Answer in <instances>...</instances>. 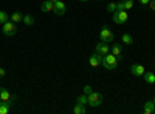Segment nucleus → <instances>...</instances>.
<instances>
[{
    "label": "nucleus",
    "instance_id": "1",
    "mask_svg": "<svg viewBox=\"0 0 155 114\" xmlns=\"http://www.w3.org/2000/svg\"><path fill=\"white\" fill-rule=\"evenodd\" d=\"M101 65L104 66L106 69H115L116 66H118V57L113 56V54H106V56H102Z\"/></svg>",
    "mask_w": 155,
    "mask_h": 114
},
{
    "label": "nucleus",
    "instance_id": "2",
    "mask_svg": "<svg viewBox=\"0 0 155 114\" xmlns=\"http://www.w3.org/2000/svg\"><path fill=\"white\" fill-rule=\"evenodd\" d=\"M101 103H102V94H101V93L92 91L90 94H87V105L96 108V106H99Z\"/></svg>",
    "mask_w": 155,
    "mask_h": 114
},
{
    "label": "nucleus",
    "instance_id": "3",
    "mask_svg": "<svg viewBox=\"0 0 155 114\" xmlns=\"http://www.w3.org/2000/svg\"><path fill=\"white\" fill-rule=\"evenodd\" d=\"M127 19H129V14H127L126 9H123V11H115V12H113V17H112V20H113L116 25H124V23L127 22Z\"/></svg>",
    "mask_w": 155,
    "mask_h": 114
},
{
    "label": "nucleus",
    "instance_id": "4",
    "mask_svg": "<svg viewBox=\"0 0 155 114\" xmlns=\"http://www.w3.org/2000/svg\"><path fill=\"white\" fill-rule=\"evenodd\" d=\"M99 39H101V42L110 43V42L115 40V35H113V32L109 29V26H102V29H101V32H99Z\"/></svg>",
    "mask_w": 155,
    "mask_h": 114
},
{
    "label": "nucleus",
    "instance_id": "5",
    "mask_svg": "<svg viewBox=\"0 0 155 114\" xmlns=\"http://www.w3.org/2000/svg\"><path fill=\"white\" fill-rule=\"evenodd\" d=\"M2 31H3V34H5V35H8V37L16 35V32H17L16 23H14V22H11V20H8L6 23H3V25H2Z\"/></svg>",
    "mask_w": 155,
    "mask_h": 114
},
{
    "label": "nucleus",
    "instance_id": "6",
    "mask_svg": "<svg viewBox=\"0 0 155 114\" xmlns=\"http://www.w3.org/2000/svg\"><path fill=\"white\" fill-rule=\"evenodd\" d=\"M95 53H98L99 56H106V54H109V53H110V46H109V43H106V42H99V43L96 45V48H95Z\"/></svg>",
    "mask_w": 155,
    "mask_h": 114
},
{
    "label": "nucleus",
    "instance_id": "7",
    "mask_svg": "<svg viewBox=\"0 0 155 114\" xmlns=\"http://www.w3.org/2000/svg\"><path fill=\"white\" fill-rule=\"evenodd\" d=\"M130 72L135 75V77H143V74L146 72V68L143 65H140V63H135V65L130 66Z\"/></svg>",
    "mask_w": 155,
    "mask_h": 114
},
{
    "label": "nucleus",
    "instance_id": "8",
    "mask_svg": "<svg viewBox=\"0 0 155 114\" xmlns=\"http://www.w3.org/2000/svg\"><path fill=\"white\" fill-rule=\"evenodd\" d=\"M65 11H67V6H65V3H64L62 0H59V2L54 3V9H53V12H54L56 16H59V17L64 16V14H65Z\"/></svg>",
    "mask_w": 155,
    "mask_h": 114
},
{
    "label": "nucleus",
    "instance_id": "9",
    "mask_svg": "<svg viewBox=\"0 0 155 114\" xmlns=\"http://www.w3.org/2000/svg\"><path fill=\"white\" fill-rule=\"evenodd\" d=\"M88 62H90V66H92V68H96V66H99V65H101V62H102V56H99L98 53H95V54L90 56Z\"/></svg>",
    "mask_w": 155,
    "mask_h": 114
},
{
    "label": "nucleus",
    "instance_id": "10",
    "mask_svg": "<svg viewBox=\"0 0 155 114\" xmlns=\"http://www.w3.org/2000/svg\"><path fill=\"white\" fill-rule=\"evenodd\" d=\"M11 108H12V100H6V102L0 100V114H8Z\"/></svg>",
    "mask_w": 155,
    "mask_h": 114
},
{
    "label": "nucleus",
    "instance_id": "11",
    "mask_svg": "<svg viewBox=\"0 0 155 114\" xmlns=\"http://www.w3.org/2000/svg\"><path fill=\"white\" fill-rule=\"evenodd\" d=\"M110 51H112V54H113V56L118 57V60H121V59H123V48H121V45H120V43H113V45H112V48H110Z\"/></svg>",
    "mask_w": 155,
    "mask_h": 114
},
{
    "label": "nucleus",
    "instance_id": "12",
    "mask_svg": "<svg viewBox=\"0 0 155 114\" xmlns=\"http://www.w3.org/2000/svg\"><path fill=\"white\" fill-rule=\"evenodd\" d=\"M54 9V3L51 2V0H45V2L41 3V11L42 12H51Z\"/></svg>",
    "mask_w": 155,
    "mask_h": 114
},
{
    "label": "nucleus",
    "instance_id": "13",
    "mask_svg": "<svg viewBox=\"0 0 155 114\" xmlns=\"http://www.w3.org/2000/svg\"><path fill=\"white\" fill-rule=\"evenodd\" d=\"M0 100H3V102H6V100H12L11 93L3 86H0Z\"/></svg>",
    "mask_w": 155,
    "mask_h": 114
},
{
    "label": "nucleus",
    "instance_id": "14",
    "mask_svg": "<svg viewBox=\"0 0 155 114\" xmlns=\"http://www.w3.org/2000/svg\"><path fill=\"white\" fill-rule=\"evenodd\" d=\"M153 108H155V105H153L152 100H150V102H146V103L143 105V112H144V114H152V112H153Z\"/></svg>",
    "mask_w": 155,
    "mask_h": 114
},
{
    "label": "nucleus",
    "instance_id": "15",
    "mask_svg": "<svg viewBox=\"0 0 155 114\" xmlns=\"http://www.w3.org/2000/svg\"><path fill=\"white\" fill-rule=\"evenodd\" d=\"M143 77H144V82L146 83H149V85H153L155 83V74L153 72H144Z\"/></svg>",
    "mask_w": 155,
    "mask_h": 114
},
{
    "label": "nucleus",
    "instance_id": "16",
    "mask_svg": "<svg viewBox=\"0 0 155 114\" xmlns=\"http://www.w3.org/2000/svg\"><path fill=\"white\" fill-rule=\"evenodd\" d=\"M9 19H11V22L19 23V22H22V19H23V14H22V12H19V11H16V12H12V14L9 16Z\"/></svg>",
    "mask_w": 155,
    "mask_h": 114
},
{
    "label": "nucleus",
    "instance_id": "17",
    "mask_svg": "<svg viewBox=\"0 0 155 114\" xmlns=\"http://www.w3.org/2000/svg\"><path fill=\"white\" fill-rule=\"evenodd\" d=\"M73 112H74V114H85V112H87V108H85V105L76 103V106L73 108Z\"/></svg>",
    "mask_w": 155,
    "mask_h": 114
},
{
    "label": "nucleus",
    "instance_id": "18",
    "mask_svg": "<svg viewBox=\"0 0 155 114\" xmlns=\"http://www.w3.org/2000/svg\"><path fill=\"white\" fill-rule=\"evenodd\" d=\"M121 40L124 42V45H132L134 43V37L130 34H123L121 35Z\"/></svg>",
    "mask_w": 155,
    "mask_h": 114
},
{
    "label": "nucleus",
    "instance_id": "19",
    "mask_svg": "<svg viewBox=\"0 0 155 114\" xmlns=\"http://www.w3.org/2000/svg\"><path fill=\"white\" fill-rule=\"evenodd\" d=\"M22 22H23L25 25H27V26H30V25H33V23H34V17H33V16H30V14H27V16H23Z\"/></svg>",
    "mask_w": 155,
    "mask_h": 114
},
{
    "label": "nucleus",
    "instance_id": "20",
    "mask_svg": "<svg viewBox=\"0 0 155 114\" xmlns=\"http://www.w3.org/2000/svg\"><path fill=\"white\" fill-rule=\"evenodd\" d=\"M8 19H9V16L6 14V12H5V11H0V25L6 23V22H8Z\"/></svg>",
    "mask_w": 155,
    "mask_h": 114
},
{
    "label": "nucleus",
    "instance_id": "21",
    "mask_svg": "<svg viewBox=\"0 0 155 114\" xmlns=\"http://www.w3.org/2000/svg\"><path fill=\"white\" fill-rule=\"evenodd\" d=\"M123 3H124V9H132L134 8V0H123Z\"/></svg>",
    "mask_w": 155,
    "mask_h": 114
},
{
    "label": "nucleus",
    "instance_id": "22",
    "mask_svg": "<svg viewBox=\"0 0 155 114\" xmlns=\"http://www.w3.org/2000/svg\"><path fill=\"white\" fill-rule=\"evenodd\" d=\"M78 103H81V105H87V94H81L79 97H78Z\"/></svg>",
    "mask_w": 155,
    "mask_h": 114
},
{
    "label": "nucleus",
    "instance_id": "23",
    "mask_svg": "<svg viewBox=\"0 0 155 114\" xmlns=\"http://www.w3.org/2000/svg\"><path fill=\"white\" fill-rule=\"evenodd\" d=\"M107 11H109V12H112V14H113V12L116 11V3H113V2H110V3L107 5Z\"/></svg>",
    "mask_w": 155,
    "mask_h": 114
},
{
    "label": "nucleus",
    "instance_id": "24",
    "mask_svg": "<svg viewBox=\"0 0 155 114\" xmlns=\"http://www.w3.org/2000/svg\"><path fill=\"white\" fill-rule=\"evenodd\" d=\"M123 9H124V3L118 2V3H116V11H123Z\"/></svg>",
    "mask_w": 155,
    "mask_h": 114
},
{
    "label": "nucleus",
    "instance_id": "25",
    "mask_svg": "<svg viewBox=\"0 0 155 114\" xmlns=\"http://www.w3.org/2000/svg\"><path fill=\"white\" fill-rule=\"evenodd\" d=\"M84 93H85V94H90V93H92V88H90L88 85H85V86H84Z\"/></svg>",
    "mask_w": 155,
    "mask_h": 114
},
{
    "label": "nucleus",
    "instance_id": "26",
    "mask_svg": "<svg viewBox=\"0 0 155 114\" xmlns=\"http://www.w3.org/2000/svg\"><path fill=\"white\" fill-rule=\"evenodd\" d=\"M152 11H155V0H150V2H149V5H147Z\"/></svg>",
    "mask_w": 155,
    "mask_h": 114
},
{
    "label": "nucleus",
    "instance_id": "27",
    "mask_svg": "<svg viewBox=\"0 0 155 114\" xmlns=\"http://www.w3.org/2000/svg\"><path fill=\"white\" fill-rule=\"evenodd\" d=\"M138 2H140V5H143V6H147L150 0H138Z\"/></svg>",
    "mask_w": 155,
    "mask_h": 114
},
{
    "label": "nucleus",
    "instance_id": "28",
    "mask_svg": "<svg viewBox=\"0 0 155 114\" xmlns=\"http://www.w3.org/2000/svg\"><path fill=\"white\" fill-rule=\"evenodd\" d=\"M5 75H6V71H5L3 68H0V79H3Z\"/></svg>",
    "mask_w": 155,
    "mask_h": 114
},
{
    "label": "nucleus",
    "instance_id": "29",
    "mask_svg": "<svg viewBox=\"0 0 155 114\" xmlns=\"http://www.w3.org/2000/svg\"><path fill=\"white\" fill-rule=\"evenodd\" d=\"M51 2H53V3H56V2H59V0H51Z\"/></svg>",
    "mask_w": 155,
    "mask_h": 114
},
{
    "label": "nucleus",
    "instance_id": "30",
    "mask_svg": "<svg viewBox=\"0 0 155 114\" xmlns=\"http://www.w3.org/2000/svg\"><path fill=\"white\" fill-rule=\"evenodd\" d=\"M79 2H84L85 3V2H88V0H79Z\"/></svg>",
    "mask_w": 155,
    "mask_h": 114
},
{
    "label": "nucleus",
    "instance_id": "31",
    "mask_svg": "<svg viewBox=\"0 0 155 114\" xmlns=\"http://www.w3.org/2000/svg\"><path fill=\"white\" fill-rule=\"evenodd\" d=\"M152 102H153V105H155V99H153V100H152Z\"/></svg>",
    "mask_w": 155,
    "mask_h": 114
},
{
    "label": "nucleus",
    "instance_id": "32",
    "mask_svg": "<svg viewBox=\"0 0 155 114\" xmlns=\"http://www.w3.org/2000/svg\"><path fill=\"white\" fill-rule=\"evenodd\" d=\"M153 68H155V63H153Z\"/></svg>",
    "mask_w": 155,
    "mask_h": 114
}]
</instances>
